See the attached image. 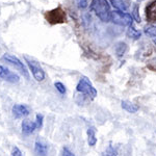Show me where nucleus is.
Here are the masks:
<instances>
[{
	"instance_id": "nucleus-8",
	"label": "nucleus",
	"mask_w": 156,
	"mask_h": 156,
	"mask_svg": "<svg viewBox=\"0 0 156 156\" xmlns=\"http://www.w3.org/2000/svg\"><path fill=\"white\" fill-rule=\"evenodd\" d=\"M12 115L19 119V118H23L29 115V108L26 105L23 104H15L12 106Z\"/></svg>"
},
{
	"instance_id": "nucleus-10",
	"label": "nucleus",
	"mask_w": 156,
	"mask_h": 156,
	"mask_svg": "<svg viewBox=\"0 0 156 156\" xmlns=\"http://www.w3.org/2000/svg\"><path fill=\"white\" fill-rule=\"evenodd\" d=\"M146 18L149 22H155L156 21V0L146 7Z\"/></svg>"
},
{
	"instance_id": "nucleus-23",
	"label": "nucleus",
	"mask_w": 156,
	"mask_h": 156,
	"mask_svg": "<svg viewBox=\"0 0 156 156\" xmlns=\"http://www.w3.org/2000/svg\"><path fill=\"white\" fill-rule=\"evenodd\" d=\"M78 5L80 9H85L87 6V0H78Z\"/></svg>"
},
{
	"instance_id": "nucleus-19",
	"label": "nucleus",
	"mask_w": 156,
	"mask_h": 156,
	"mask_svg": "<svg viewBox=\"0 0 156 156\" xmlns=\"http://www.w3.org/2000/svg\"><path fill=\"white\" fill-rule=\"evenodd\" d=\"M132 17L135 19V21H136L137 23H140V15H138V6L137 5H134V7H133Z\"/></svg>"
},
{
	"instance_id": "nucleus-7",
	"label": "nucleus",
	"mask_w": 156,
	"mask_h": 156,
	"mask_svg": "<svg viewBox=\"0 0 156 156\" xmlns=\"http://www.w3.org/2000/svg\"><path fill=\"white\" fill-rule=\"evenodd\" d=\"M0 78H2L3 80H5L7 82L11 83H17L19 82V76L12 71H9L7 68L4 66H0Z\"/></svg>"
},
{
	"instance_id": "nucleus-14",
	"label": "nucleus",
	"mask_w": 156,
	"mask_h": 156,
	"mask_svg": "<svg viewBox=\"0 0 156 156\" xmlns=\"http://www.w3.org/2000/svg\"><path fill=\"white\" fill-rule=\"evenodd\" d=\"M114 5L117 9H120V11H124L126 12L128 9V3L124 0H110Z\"/></svg>"
},
{
	"instance_id": "nucleus-15",
	"label": "nucleus",
	"mask_w": 156,
	"mask_h": 156,
	"mask_svg": "<svg viewBox=\"0 0 156 156\" xmlns=\"http://www.w3.org/2000/svg\"><path fill=\"white\" fill-rule=\"evenodd\" d=\"M128 27H129V28H128V30H127V36L129 37H131V39H133V40L140 39V32L138 31V30L135 28L134 26H133V24L129 25Z\"/></svg>"
},
{
	"instance_id": "nucleus-20",
	"label": "nucleus",
	"mask_w": 156,
	"mask_h": 156,
	"mask_svg": "<svg viewBox=\"0 0 156 156\" xmlns=\"http://www.w3.org/2000/svg\"><path fill=\"white\" fill-rule=\"evenodd\" d=\"M43 120H44V117H43V115L37 114V117H36V123H37V129L42 128V126H43Z\"/></svg>"
},
{
	"instance_id": "nucleus-18",
	"label": "nucleus",
	"mask_w": 156,
	"mask_h": 156,
	"mask_svg": "<svg viewBox=\"0 0 156 156\" xmlns=\"http://www.w3.org/2000/svg\"><path fill=\"white\" fill-rule=\"evenodd\" d=\"M54 87H55V89L58 90V92H59L62 95L66 94V87H65V85L62 84V82H55V83H54Z\"/></svg>"
},
{
	"instance_id": "nucleus-1",
	"label": "nucleus",
	"mask_w": 156,
	"mask_h": 156,
	"mask_svg": "<svg viewBox=\"0 0 156 156\" xmlns=\"http://www.w3.org/2000/svg\"><path fill=\"white\" fill-rule=\"evenodd\" d=\"M90 9L103 22L110 21V5L107 0H92Z\"/></svg>"
},
{
	"instance_id": "nucleus-24",
	"label": "nucleus",
	"mask_w": 156,
	"mask_h": 156,
	"mask_svg": "<svg viewBox=\"0 0 156 156\" xmlns=\"http://www.w3.org/2000/svg\"><path fill=\"white\" fill-rule=\"evenodd\" d=\"M137 1H140H140H144V0H137Z\"/></svg>"
},
{
	"instance_id": "nucleus-11",
	"label": "nucleus",
	"mask_w": 156,
	"mask_h": 156,
	"mask_svg": "<svg viewBox=\"0 0 156 156\" xmlns=\"http://www.w3.org/2000/svg\"><path fill=\"white\" fill-rule=\"evenodd\" d=\"M34 152L37 155H47L48 153V145L43 140H37L34 144Z\"/></svg>"
},
{
	"instance_id": "nucleus-2",
	"label": "nucleus",
	"mask_w": 156,
	"mask_h": 156,
	"mask_svg": "<svg viewBox=\"0 0 156 156\" xmlns=\"http://www.w3.org/2000/svg\"><path fill=\"white\" fill-rule=\"evenodd\" d=\"M110 21H112V23L117 25H120V26H129L133 22V17L124 11L115 9L110 12Z\"/></svg>"
},
{
	"instance_id": "nucleus-4",
	"label": "nucleus",
	"mask_w": 156,
	"mask_h": 156,
	"mask_svg": "<svg viewBox=\"0 0 156 156\" xmlns=\"http://www.w3.org/2000/svg\"><path fill=\"white\" fill-rule=\"evenodd\" d=\"M25 60H26L27 65H28L29 69L31 70V73L34 75V79L37 81H43L45 79V72L41 67V65L37 62V60L29 58L28 56H25Z\"/></svg>"
},
{
	"instance_id": "nucleus-13",
	"label": "nucleus",
	"mask_w": 156,
	"mask_h": 156,
	"mask_svg": "<svg viewBox=\"0 0 156 156\" xmlns=\"http://www.w3.org/2000/svg\"><path fill=\"white\" fill-rule=\"evenodd\" d=\"M87 143L92 147L97 144L96 129H95V127H89V129H87Z\"/></svg>"
},
{
	"instance_id": "nucleus-6",
	"label": "nucleus",
	"mask_w": 156,
	"mask_h": 156,
	"mask_svg": "<svg viewBox=\"0 0 156 156\" xmlns=\"http://www.w3.org/2000/svg\"><path fill=\"white\" fill-rule=\"evenodd\" d=\"M2 58H3L4 60H6V62H9V64H11L12 66H14L17 70H18V71L21 72L26 78H28V72H27L26 68H25V66L23 65V62H22L17 56L12 55L9 53H5L3 55V57H2Z\"/></svg>"
},
{
	"instance_id": "nucleus-22",
	"label": "nucleus",
	"mask_w": 156,
	"mask_h": 156,
	"mask_svg": "<svg viewBox=\"0 0 156 156\" xmlns=\"http://www.w3.org/2000/svg\"><path fill=\"white\" fill-rule=\"evenodd\" d=\"M12 156H22L23 154H22V152L19 150L18 147H15L14 149H12Z\"/></svg>"
},
{
	"instance_id": "nucleus-21",
	"label": "nucleus",
	"mask_w": 156,
	"mask_h": 156,
	"mask_svg": "<svg viewBox=\"0 0 156 156\" xmlns=\"http://www.w3.org/2000/svg\"><path fill=\"white\" fill-rule=\"evenodd\" d=\"M62 155H66V156H73V155H74V153H73L72 151H70L69 149H68L67 147H65L64 149H62Z\"/></svg>"
},
{
	"instance_id": "nucleus-16",
	"label": "nucleus",
	"mask_w": 156,
	"mask_h": 156,
	"mask_svg": "<svg viewBox=\"0 0 156 156\" xmlns=\"http://www.w3.org/2000/svg\"><path fill=\"white\" fill-rule=\"evenodd\" d=\"M126 50H127V45L123 42L118 43L117 46H115V54H117L119 57L123 56V55L125 54V52H126Z\"/></svg>"
},
{
	"instance_id": "nucleus-17",
	"label": "nucleus",
	"mask_w": 156,
	"mask_h": 156,
	"mask_svg": "<svg viewBox=\"0 0 156 156\" xmlns=\"http://www.w3.org/2000/svg\"><path fill=\"white\" fill-rule=\"evenodd\" d=\"M145 34L152 39H156V25H151V26L146 27Z\"/></svg>"
},
{
	"instance_id": "nucleus-12",
	"label": "nucleus",
	"mask_w": 156,
	"mask_h": 156,
	"mask_svg": "<svg viewBox=\"0 0 156 156\" xmlns=\"http://www.w3.org/2000/svg\"><path fill=\"white\" fill-rule=\"evenodd\" d=\"M121 106L124 110H126L127 112H129V114H135V112L138 110V105H136L135 103H133L131 101H129V100H123L122 102H121Z\"/></svg>"
},
{
	"instance_id": "nucleus-3",
	"label": "nucleus",
	"mask_w": 156,
	"mask_h": 156,
	"mask_svg": "<svg viewBox=\"0 0 156 156\" xmlns=\"http://www.w3.org/2000/svg\"><path fill=\"white\" fill-rule=\"evenodd\" d=\"M76 90L80 94H83L87 97L90 98V99H95L97 96V90L92 84V82L87 79V77H81L78 82Z\"/></svg>"
},
{
	"instance_id": "nucleus-9",
	"label": "nucleus",
	"mask_w": 156,
	"mask_h": 156,
	"mask_svg": "<svg viewBox=\"0 0 156 156\" xmlns=\"http://www.w3.org/2000/svg\"><path fill=\"white\" fill-rule=\"evenodd\" d=\"M36 129H37L36 121L31 122V121H29V120H24L23 122H22V133H23V134L29 135V134H31V133H34Z\"/></svg>"
},
{
	"instance_id": "nucleus-5",
	"label": "nucleus",
	"mask_w": 156,
	"mask_h": 156,
	"mask_svg": "<svg viewBox=\"0 0 156 156\" xmlns=\"http://www.w3.org/2000/svg\"><path fill=\"white\" fill-rule=\"evenodd\" d=\"M47 21L51 24L64 23L66 21V12L62 9V7H57L46 14Z\"/></svg>"
}]
</instances>
